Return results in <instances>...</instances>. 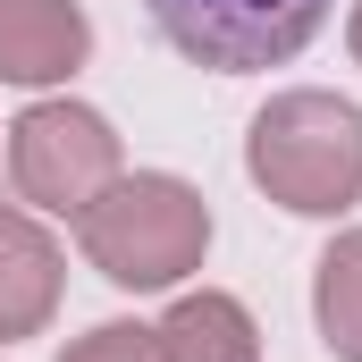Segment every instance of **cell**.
<instances>
[{
  "label": "cell",
  "mask_w": 362,
  "mask_h": 362,
  "mask_svg": "<svg viewBox=\"0 0 362 362\" xmlns=\"http://www.w3.org/2000/svg\"><path fill=\"white\" fill-rule=\"evenodd\" d=\"M76 245L110 286L127 295H160L185 286L211 253V202L169 169H135V177H110L76 211Z\"/></svg>",
  "instance_id": "1"
},
{
  "label": "cell",
  "mask_w": 362,
  "mask_h": 362,
  "mask_svg": "<svg viewBox=\"0 0 362 362\" xmlns=\"http://www.w3.org/2000/svg\"><path fill=\"white\" fill-rule=\"evenodd\" d=\"M245 169L295 219H346L362 202V110L320 85L270 93V110L245 135Z\"/></svg>",
  "instance_id": "2"
},
{
  "label": "cell",
  "mask_w": 362,
  "mask_h": 362,
  "mask_svg": "<svg viewBox=\"0 0 362 362\" xmlns=\"http://www.w3.org/2000/svg\"><path fill=\"white\" fill-rule=\"evenodd\" d=\"M110 177H127L118 127L85 101H34L8 127V185L34 219H76Z\"/></svg>",
  "instance_id": "3"
},
{
  "label": "cell",
  "mask_w": 362,
  "mask_h": 362,
  "mask_svg": "<svg viewBox=\"0 0 362 362\" xmlns=\"http://www.w3.org/2000/svg\"><path fill=\"white\" fill-rule=\"evenodd\" d=\"M337 0H144V17L160 25V42L211 68V76H253L286 68L295 51H312V34L329 25Z\"/></svg>",
  "instance_id": "4"
},
{
  "label": "cell",
  "mask_w": 362,
  "mask_h": 362,
  "mask_svg": "<svg viewBox=\"0 0 362 362\" xmlns=\"http://www.w3.org/2000/svg\"><path fill=\"white\" fill-rule=\"evenodd\" d=\"M59 286H68L59 236H51L25 202H0V346L42 337L51 312H59Z\"/></svg>",
  "instance_id": "5"
},
{
  "label": "cell",
  "mask_w": 362,
  "mask_h": 362,
  "mask_svg": "<svg viewBox=\"0 0 362 362\" xmlns=\"http://www.w3.org/2000/svg\"><path fill=\"white\" fill-rule=\"evenodd\" d=\"M93 51V25L76 0H0V76L8 85H68Z\"/></svg>",
  "instance_id": "6"
},
{
  "label": "cell",
  "mask_w": 362,
  "mask_h": 362,
  "mask_svg": "<svg viewBox=\"0 0 362 362\" xmlns=\"http://www.w3.org/2000/svg\"><path fill=\"white\" fill-rule=\"evenodd\" d=\"M152 346H160V362H262V329L236 295L194 286L152 320Z\"/></svg>",
  "instance_id": "7"
},
{
  "label": "cell",
  "mask_w": 362,
  "mask_h": 362,
  "mask_svg": "<svg viewBox=\"0 0 362 362\" xmlns=\"http://www.w3.org/2000/svg\"><path fill=\"white\" fill-rule=\"evenodd\" d=\"M312 320L337 362H362V228L329 236V253L312 262Z\"/></svg>",
  "instance_id": "8"
},
{
  "label": "cell",
  "mask_w": 362,
  "mask_h": 362,
  "mask_svg": "<svg viewBox=\"0 0 362 362\" xmlns=\"http://www.w3.org/2000/svg\"><path fill=\"white\" fill-rule=\"evenodd\" d=\"M59 362H160V346H152L144 320H101V329H85V337H68Z\"/></svg>",
  "instance_id": "9"
},
{
  "label": "cell",
  "mask_w": 362,
  "mask_h": 362,
  "mask_svg": "<svg viewBox=\"0 0 362 362\" xmlns=\"http://www.w3.org/2000/svg\"><path fill=\"white\" fill-rule=\"evenodd\" d=\"M346 42H354V59H362V0H354V17H346Z\"/></svg>",
  "instance_id": "10"
}]
</instances>
